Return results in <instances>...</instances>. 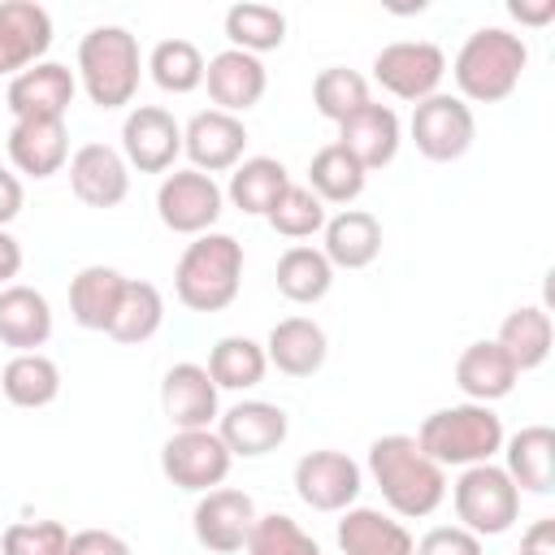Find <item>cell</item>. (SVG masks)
<instances>
[{
	"label": "cell",
	"instance_id": "obj_5",
	"mask_svg": "<svg viewBox=\"0 0 555 555\" xmlns=\"http://www.w3.org/2000/svg\"><path fill=\"white\" fill-rule=\"evenodd\" d=\"M139 78H143V56H139V39L126 26H91L78 39V82L95 108L104 113L126 108L139 95Z\"/></svg>",
	"mask_w": 555,
	"mask_h": 555
},
{
	"label": "cell",
	"instance_id": "obj_11",
	"mask_svg": "<svg viewBox=\"0 0 555 555\" xmlns=\"http://www.w3.org/2000/svg\"><path fill=\"white\" fill-rule=\"evenodd\" d=\"M291 481H295L299 503L312 512H347V507H356V499L364 490L360 464L343 451H330V447L299 455Z\"/></svg>",
	"mask_w": 555,
	"mask_h": 555
},
{
	"label": "cell",
	"instance_id": "obj_18",
	"mask_svg": "<svg viewBox=\"0 0 555 555\" xmlns=\"http://www.w3.org/2000/svg\"><path fill=\"white\" fill-rule=\"evenodd\" d=\"M78 78L69 65L61 61H39L30 69H22L17 78H9L4 104L13 113V121H30V117H65V108L74 104Z\"/></svg>",
	"mask_w": 555,
	"mask_h": 555
},
{
	"label": "cell",
	"instance_id": "obj_39",
	"mask_svg": "<svg viewBox=\"0 0 555 555\" xmlns=\"http://www.w3.org/2000/svg\"><path fill=\"white\" fill-rule=\"evenodd\" d=\"M373 95H369V78L347 69V65H325L317 78H312V104L325 121H347L356 108H364Z\"/></svg>",
	"mask_w": 555,
	"mask_h": 555
},
{
	"label": "cell",
	"instance_id": "obj_12",
	"mask_svg": "<svg viewBox=\"0 0 555 555\" xmlns=\"http://www.w3.org/2000/svg\"><path fill=\"white\" fill-rule=\"evenodd\" d=\"M130 169L139 173H169L182 156V126L160 104H134L121 121V147Z\"/></svg>",
	"mask_w": 555,
	"mask_h": 555
},
{
	"label": "cell",
	"instance_id": "obj_19",
	"mask_svg": "<svg viewBox=\"0 0 555 555\" xmlns=\"http://www.w3.org/2000/svg\"><path fill=\"white\" fill-rule=\"evenodd\" d=\"M52 48V17L35 0H4L0 4V74L17 78L22 69L39 65Z\"/></svg>",
	"mask_w": 555,
	"mask_h": 555
},
{
	"label": "cell",
	"instance_id": "obj_36",
	"mask_svg": "<svg viewBox=\"0 0 555 555\" xmlns=\"http://www.w3.org/2000/svg\"><path fill=\"white\" fill-rule=\"evenodd\" d=\"M225 39L238 52H273L286 43V13L278 4H260V0H243L225 9Z\"/></svg>",
	"mask_w": 555,
	"mask_h": 555
},
{
	"label": "cell",
	"instance_id": "obj_25",
	"mask_svg": "<svg viewBox=\"0 0 555 555\" xmlns=\"http://www.w3.org/2000/svg\"><path fill=\"white\" fill-rule=\"evenodd\" d=\"M520 373L516 364L507 360V351L494 343V338H477L460 351L455 360V386L464 390L468 403H494V399H507L516 390Z\"/></svg>",
	"mask_w": 555,
	"mask_h": 555
},
{
	"label": "cell",
	"instance_id": "obj_38",
	"mask_svg": "<svg viewBox=\"0 0 555 555\" xmlns=\"http://www.w3.org/2000/svg\"><path fill=\"white\" fill-rule=\"evenodd\" d=\"M147 74L160 91L169 95H191L195 87H204V52L191 39H160L147 56Z\"/></svg>",
	"mask_w": 555,
	"mask_h": 555
},
{
	"label": "cell",
	"instance_id": "obj_15",
	"mask_svg": "<svg viewBox=\"0 0 555 555\" xmlns=\"http://www.w3.org/2000/svg\"><path fill=\"white\" fill-rule=\"evenodd\" d=\"M182 152L191 156V169H199L208 178L230 173L247 152V126H243V117L204 108L182 126Z\"/></svg>",
	"mask_w": 555,
	"mask_h": 555
},
{
	"label": "cell",
	"instance_id": "obj_30",
	"mask_svg": "<svg viewBox=\"0 0 555 555\" xmlns=\"http://www.w3.org/2000/svg\"><path fill=\"white\" fill-rule=\"evenodd\" d=\"M286 186H291V173L278 156H243L230 169L225 199L247 217H269V208L282 199Z\"/></svg>",
	"mask_w": 555,
	"mask_h": 555
},
{
	"label": "cell",
	"instance_id": "obj_14",
	"mask_svg": "<svg viewBox=\"0 0 555 555\" xmlns=\"http://www.w3.org/2000/svg\"><path fill=\"white\" fill-rule=\"evenodd\" d=\"M286 434H291V421L269 399H243L217 416V438L225 442V451L234 460H260V455L278 451L286 442Z\"/></svg>",
	"mask_w": 555,
	"mask_h": 555
},
{
	"label": "cell",
	"instance_id": "obj_47",
	"mask_svg": "<svg viewBox=\"0 0 555 555\" xmlns=\"http://www.w3.org/2000/svg\"><path fill=\"white\" fill-rule=\"evenodd\" d=\"M507 13L520 22V26H546L555 17V0H512Z\"/></svg>",
	"mask_w": 555,
	"mask_h": 555
},
{
	"label": "cell",
	"instance_id": "obj_48",
	"mask_svg": "<svg viewBox=\"0 0 555 555\" xmlns=\"http://www.w3.org/2000/svg\"><path fill=\"white\" fill-rule=\"evenodd\" d=\"M22 273V243L0 230V286H13V278Z\"/></svg>",
	"mask_w": 555,
	"mask_h": 555
},
{
	"label": "cell",
	"instance_id": "obj_37",
	"mask_svg": "<svg viewBox=\"0 0 555 555\" xmlns=\"http://www.w3.org/2000/svg\"><path fill=\"white\" fill-rule=\"evenodd\" d=\"M364 169L356 165V156H347L338 143H325L321 152H312L308 160V191L321 204H356L364 195Z\"/></svg>",
	"mask_w": 555,
	"mask_h": 555
},
{
	"label": "cell",
	"instance_id": "obj_46",
	"mask_svg": "<svg viewBox=\"0 0 555 555\" xmlns=\"http://www.w3.org/2000/svg\"><path fill=\"white\" fill-rule=\"evenodd\" d=\"M520 555H555V520H533L520 538Z\"/></svg>",
	"mask_w": 555,
	"mask_h": 555
},
{
	"label": "cell",
	"instance_id": "obj_8",
	"mask_svg": "<svg viewBox=\"0 0 555 555\" xmlns=\"http://www.w3.org/2000/svg\"><path fill=\"white\" fill-rule=\"evenodd\" d=\"M408 134L416 143V152L434 165H447V160H460L473 139H477V117L473 108L451 95V91H438L421 104H412V121H408Z\"/></svg>",
	"mask_w": 555,
	"mask_h": 555
},
{
	"label": "cell",
	"instance_id": "obj_33",
	"mask_svg": "<svg viewBox=\"0 0 555 555\" xmlns=\"http://www.w3.org/2000/svg\"><path fill=\"white\" fill-rule=\"evenodd\" d=\"M0 390L13 408H48L61 395V369L43 351H17L0 369Z\"/></svg>",
	"mask_w": 555,
	"mask_h": 555
},
{
	"label": "cell",
	"instance_id": "obj_28",
	"mask_svg": "<svg viewBox=\"0 0 555 555\" xmlns=\"http://www.w3.org/2000/svg\"><path fill=\"white\" fill-rule=\"evenodd\" d=\"M503 473L525 494H551L555 490V429L551 425H525L520 434L503 438Z\"/></svg>",
	"mask_w": 555,
	"mask_h": 555
},
{
	"label": "cell",
	"instance_id": "obj_21",
	"mask_svg": "<svg viewBox=\"0 0 555 555\" xmlns=\"http://www.w3.org/2000/svg\"><path fill=\"white\" fill-rule=\"evenodd\" d=\"M69 186L87 208H117L130 195V165L108 143H82L69 156Z\"/></svg>",
	"mask_w": 555,
	"mask_h": 555
},
{
	"label": "cell",
	"instance_id": "obj_17",
	"mask_svg": "<svg viewBox=\"0 0 555 555\" xmlns=\"http://www.w3.org/2000/svg\"><path fill=\"white\" fill-rule=\"evenodd\" d=\"M160 412L173 429H212V421L221 416V403L208 369L195 360L169 364L160 377Z\"/></svg>",
	"mask_w": 555,
	"mask_h": 555
},
{
	"label": "cell",
	"instance_id": "obj_6",
	"mask_svg": "<svg viewBox=\"0 0 555 555\" xmlns=\"http://www.w3.org/2000/svg\"><path fill=\"white\" fill-rule=\"evenodd\" d=\"M455 520L477 538H499L520 520V490L503 464H473L451 486Z\"/></svg>",
	"mask_w": 555,
	"mask_h": 555
},
{
	"label": "cell",
	"instance_id": "obj_7",
	"mask_svg": "<svg viewBox=\"0 0 555 555\" xmlns=\"http://www.w3.org/2000/svg\"><path fill=\"white\" fill-rule=\"evenodd\" d=\"M373 78L395 100L421 104V100L438 95V87L447 78V52L429 39H395L373 56Z\"/></svg>",
	"mask_w": 555,
	"mask_h": 555
},
{
	"label": "cell",
	"instance_id": "obj_35",
	"mask_svg": "<svg viewBox=\"0 0 555 555\" xmlns=\"http://www.w3.org/2000/svg\"><path fill=\"white\" fill-rule=\"evenodd\" d=\"M160 325H165V295L152 282H143V278H126L121 304H117V312L108 321V338H117L126 347H139Z\"/></svg>",
	"mask_w": 555,
	"mask_h": 555
},
{
	"label": "cell",
	"instance_id": "obj_24",
	"mask_svg": "<svg viewBox=\"0 0 555 555\" xmlns=\"http://www.w3.org/2000/svg\"><path fill=\"white\" fill-rule=\"evenodd\" d=\"M325 356H330V338H325V330L312 317H286L264 338L269 369L286 373V377H312V373H321Z\"/></svg>",
	"mask_w": 555,
	"mask_h": 555
},
{
	"label": "cell",
	"instance_id": "obj_26",
	"mask_svg": "<svg viewBox=\"0 0 555 555\" xmlns=\"http://www.w3.org/2000/svg\"><path fill=\"white\" fill-rule=\"evenodd\" d=\"M52 338V304L43 291L13 282L0 286V343L17 351H39Z\"/></svg>",
	"mask_w": 555,
	"mask_h": 555
},
{
	"label": "cell",
	"instance_id": "obj_10",
	"mask_svg": "<svg viewBox=\"0 0 555 555\" xmlns=\"http://www.w3.org/2000/svg\"><path fill=\"white\" fill-rule=\"evenodd\" d=\"M234 455L225 451V442L217 438V429H173L160 447V473L169 486L191 490V494H208L230 477Z\"/></svg>",
	"mask_w": 555,
	"mask_h": 555
},
{
	"label": "cell",
	"instance_id": "obj_13",
	"mask_svg": "<svg viewBox=\"0 0 555 555\" xmlns=\"http://www.w3.org/2000/svg\"><path fill=\"white\" fill-rule=\"evenodd\" d=\"M256 503L247 490H234V486H217L208 494H199L195 512H191V533L204 551L212 555H234L247 546V533L256 525Z\"/></svg>",
	"mask_w": 555,
	"mask_h": 555
},
{
	"label": "cell",
	"instance_id": "obj_34",
	"mask_svg": "<svg viewBox=\"0 0 555 555\" xmlns=\"http://www.w3.org/2000/svg\"><path fill=\"white\" fill-rule=\"evenodd\" d=\"M278 291L291 299V304H321L334 286V264L325 260L321 247H308V243H295L278 256V273H273Z\"/></svg>",
	"mask_w": 555,
	"mask_h": 555
},
{
	"label": "cell",
	"instance_id": "obj_22",
	"mask_svg": "<svg viewBox=\"0 0 555 555\" xmlns=\"http://www.w3.org/2000/svg\"><path fill=\"white\" fill-rule=\"evenodd\" d=\"M9 160L26 178H52L69 165V130L65 117H30L9 130Z\"/></svg>",
	"mask_w": 555,
	"mask_h": 555
},
{
	"label": "cell",
	"instance_id": "obj_4",
	"mask_svg": "<svg viewBox=\"0 0 555 555\" xmlns=\"http://www.w3.org/2000/svg\"><path fill=\"white\" fill-rule=\"evenodd\" d=\"M416 447L442 464V468H473V464H490L503 451V421L490 403H451L438 408L421 421V429L412 434Z\"/></svg>",
	"mask_w": 555,
	"mask_h": 555
},
{
	"label": "cell",
	"instance_id": "obj_43",
	"mask_svg": "<svg viewBox=\"0 0 555 555\" xmlns=\"http://www.w3.org/2000/svg\"><path fill=\"white\" fill-rule=\"evenodd\" d=\"M412 555H481V538L468 533L464 525H434Z\"/></svg>",
	"mask_w": 555,
	"mask_h": 555
},
{
	"label": "cell",
	"instance_id": "obj_2",
	"mask_svg": "<svg viewBox=\"0 0 555 555\" xmlns=\"http://www.w3.org/2000/svg\"><path fill=\"white\" fill-rule=\"evenodd\" d=\"M529 65V48L516 30L507 26H481L473 30L455 61H451V78H455V95L473 108V104H499L520 87V74Z\"/></svg>",
	"mask_w": 555,
	"mask_h": 555
},
{
	"label": "cell",
	"instance_id": "obj_9",
	"mask_svg": "<svg viewBox=\"0 0 555 555\" xmlns=\"http://www.w3.org/2000/svg\"><path fill=\"white\" fill-rule=\"evenodd\" d=\"M221 208H225V191L217 186V178H208L199 169H173L156 186V217L173 234H186V238L208 234L217 225Z\"/></svg>",
	"mask_w": 555,
	"mask_h": 555
},
{
	"label": "cell",
	"instance_id": "obj_29",
	"mask_svg": "<svg viewBox=\"0 0 555 555\" xmlns=\"http://www.w3.org/2000/svg\"><path fill=\"white\" fill-rule=\"evenodd\" d=\"M121 291H126V273L113 269V264H87L69 278V317L82 325V330H100L108 334V321L121 304Z\"/></svg>",
	"mask_w": 555,
	"mask_h": 555
},
{
	"label": "cell",
	"instance_id": "obj_31",
	"mask_svg": "<svg viewBox=\"0 0 555 555\" xmlns=\"http://www.w3.org/2000/svg\"><path fill=\"white\" fill-rule=\"evenodd\" d=\"M494 343L507 351V360L516 364V373H529V369H542L546 356H551V343H555V325H551V312L538 308V304H520L503 317Z\"/></svg>",
	"mask_w": 555,
	"mask_h": 555
},
{
	"label": "cell",
	"instance_id": "obj_44",
	"mask_svg": "<svg viewBox=\"0 0 555 555\" xmlns=\"http://www.w3.org/2000/svg\"><path fill=\"white\" fill-rule=\"evenodd\" d=\"M65 555H130V542L108 529H78V533H69Z\"/></svg>",
	"mask_w": 555,
	"mask_h": 555
},
{
	"label": "cell",
	"instance_id": "obj_23",
	"mask_svg": "<svg viewBox=\"0 0 555 555\" xmlns=\"http://www.w3.org/2000/svg\"><path fill=\"white\" fill-rule=\"evenodd\" d=\"M338 551L343 555H412L416 538L403 520H395L382 507H347L338 512Z\"/></svg>",
	"mask_w": 555,
	"mask_h": 555
},
{
	"label": "cell",
	"instance_id": "obj_1",
	"mask_svg": "<svg viewBox=\"0 0 555 555\" xmlns=\"http://www.w3.org/2000/svg\"><path fill=\"white\" fill-rule=\"evenodd\" d=\"M369 477L382 490L390 516L421 520L434 516L447 499V468L434 464L412 434H382L369 447Z\"/></svg>",
	"mask_w": 555,
	"mask_h": 555
},
{
	"label": "cell",
	"instance_id": "obj_42",
	"mask_svg": "<svg viewBox=\"0 0 555 555\" xmlns=\"http://www.w3.org/2000/svg\"><path fill=\"white\" fill-rule=\"evenodd\" d=\"M69 529L61 520H17L0 533V555H65Z\"/></svg>",
	"mask_w": 555,
	"mask_h": 555
},
{
	"label": "cell",
	"instance_id": "obj_3",
	"mask_svg": "<svg viewBox=\"0 0 555 555\" xmlns=\"http://www.w3.org/2000/svg\"><path fill=\"white\" fill-rule=\"evenodd\" d=\"M243 286V243L234 234L208 230L191 238L173 264V295L191 312H221Z\"/></svg>",
	"mask_w": 555,
	"mask_h": 555
},
{
	"label": "cell",
	"instance_id": "obj_45",
	"mask_svg": "<svg viewBox=\"0 0 555 555\" xmlns=\"http://www.w3.org/2000/svg\"><path fill=\"white\" fill-rule=\"evenodd\" d=\"M22 204H26L22 178H17L13 169H4V165H0V230H9V221L22 212Z\"/></svg>",
	"mask_w": 555,
	"mask_h": 555
},
{
	"label": "cell",
	"instance_id": "obj_20",
	"mask_svg": "<svg viewBox=\"0 0 555 555\" xmlns=\"http://www.w3.org/2000/svg\"><path fill=\"white\" fill-rule=\"evenodd\" d=\"M347 156H356V165L364 173L382 169L395 160L399 143H403V126H399V113L390 104H377L369 100L364 108H356L347 121H338V139H334Z\"/></svg>",
	"mask_w": 555,
	"mask_h": 555
},
{
	"label": "cell",
	"instance_id": "obj_40",
	"mask_svg": "<svg viewBox=\"0 0 555 555\" xmlns=\"http://www.w3.org/2000/svg\"><path fill=\"white\" fill-rule=\"evenodd\" d=\"M243 551L247 555H321V542L295 516L269 512V516H256Z\"/></svg>",
	"mask_w": 555,
	"mask_h": 555
},
{
	"label": "cell",
	"instance_id": "obj_16",
	"mask_svg": "<svg viewBox=\"0 0 555 555\" xmlns=\"http://www.w3.org/2000/svg\"><path fill=\"white\" fill-rule=\"evenodd\" d=\"M204 87H208L212 108L238 117V113H247V108H256V104L264 100L269 69H264V61L251 56V52L221 48L217 56L204 61Z\"/></svg>",
	"mask_w": 555,
	"mask_h": 555
},
{
	"label": "cell",
	"instance_id": "obj_27",
	"mask_svg": "<svg viewBox=\"0 0 555 555\" xmlns=\"http://www.w3.org/2000/svg\"><path fill=\"white\" fill-rule=\"evenodd\" d=\"M321 251L334 269H369L382 256V221L364 208H343L325 217Z\"/></svg>",
	"mask_w": 555,
	"mask_h": 555
},
{
	"label": "cell",
	"instance_id": "obj_32",
	"mask_svg": "<svg viewBox=\"0 0 555 555\" xmlns=\"http://www.w3.org/2000/svg\"><path fill=\"white\" fill-rule=\"evenodd\" d=\"M208 377L217 390H251L264 382L269 360H264V343L247 338V334H225L212 343L208 351Z\"/></svg>",
	"mask_w": 555,
	"mask_h": 555
},
{
	"label": "cell",
	"instance_id": "obj_41",
	"mask_svg": "<svg viewBox=\"0 0 555 555\" xmlns=\"http://www.w3.org/2000/svg\"><path fill=\"white\" fill-rule=\"evenodd\" d=\"M325 204L304 186V182H291L286 191H282V199L269 208V225H273V234H282V238H312V234H321L325 230Z\"/></svg>",
	"mask_w": 555,
	"mask_h": 555
}]
</instances>
